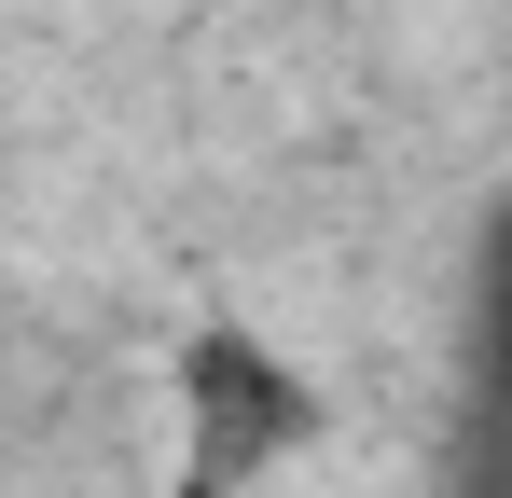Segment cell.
Returning <instances> with one entry per match:
<instances>
[{
    "label": "cell",
    "instance_id": "2",
    "mask_svg": "<svg viewBox=\"0 0 512 498\" xmlns=\"http://www.w3.org/2000/svg\"><path fill=\"white\" fill-rule=\"evenodd\" d=\"M485 346H499V374H512V222H499V249H485Z\"/></svg>",
    "mask_w": 512,
    "mask_h": 498
},
{
    "label": "cell",
    "instance_id": "1",
    "mask_svg": "<svg viewBox=\"0 0 512 498\" xmlns=\"http://www.w3.org/2000/svg\"><path fill=\"white\" fill-rule=\"evenodd\" d=\"M305 429H319L305 374L263 360L250 332H194V346H180V457H194V485H250Z\"/></svg>",
    "mask_w": 512,
    "mask_h": 498
}]
</instances>
